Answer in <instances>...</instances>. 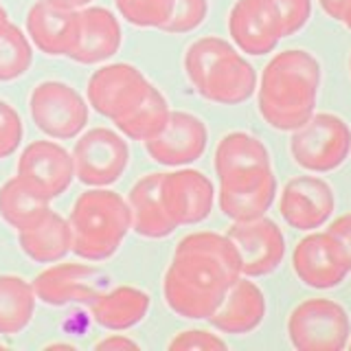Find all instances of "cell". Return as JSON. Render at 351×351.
Listing matches in <instances>:
<instances>
[{"mask_svg": "<svg viewBox=\"0 0 351 351\" xmlns=\"http://www.w3.org/2000/svg\"><path fill=\"white\" fill-rule=\"evenodd\" d=\"M241 277L239 255L226 235L191 233L180 239L162 279L167 307L189 321H206Z\"/></svg>", "mask_w": 351, "mask_h": 351, "instance_id": "6da1fadb", "label": "cell"}, {"mask_svg": "<svg viewBox=\"0 0 351 351\" xmlns=\"http://www.w3.org/2000/svg\"><path fill=\"white\" fill-rule=\"evenodd\" d=\"M217 202L233 222L263 217L277 195L270 152L248 132H230L215 147Z\"/></svg>", "mask_w": 351, "mask_h": 351, "instance_id": "7a4b0ae2", "label": "cell"}, {"mask_svg": "<svg viewBox=\"0 0 351 351\" xmlns=\"http://www.w3.org/2000/svg\"><path fill=\"white\" fill-rule=\"evenodd\" d=\"M321 62L303 49L281 51L263 69L257 88V110L279 132H294L316 112Z\"/></svg>", "mask_w": 351, "mask_h": 351, "instance_id": "3957f363", "label": "cell"}, {"mask_svg": "<svg viewBox=\"0 0 351 351\" xmlns=\"http://www.w3.org/2000/svg\"><path fill=\"white\" fill-rule=\"evenodd\" d=\"M184 75L193 90L206 101L239 106L257 90V73L226 40L200 38L184 53Z\"/></svg>", "mask_w": 351, "mask_h": 351, "instance_id": "277c9868", "label": "cell"}, {"mask_svg": "<svg viewBox=\"0 0 351 351\" xmlns=\"http://www.w3.org/2000/svg\"><path fill=\"white\" fill-rule=\"evenodd\" d=\"M73 252L88 261H104L121 248L132 228L130 204L110 189L84 191L69 217Z\"/></svg>", "mask_w": 351, "mask_h": 351, "instance_id": "5b68a950", "label": "cell"}, {"mask_svg": "<svg viewBox=\"0 0 351 351\" xmlns=\"http://www.w3.org/2000/svg\"><path fill=\"white\" fill-rule=\"evenodd\" d=\"M290 152L294 162L307 171H334L349 158L351 130L338 114L314 112L301 128L292 132Z\"/></svg>", "mask_w": 351, "mask_h": 351, "instance_id": "8992f818", "label": "cell"}, {"mask_svg": "<svg viewBox=\"0 0 351 351\" xmlns=\"http://www.w3.org/2000/svg\"><path fill=\"white\" fill-rule=\"evenodd\" d=\"M347 310L332 299H307L292 310L288 336L301 351H340L349 345Z\"/></svg>", "mask_w": 351, "mask_h": 351, "instance_id": "52a82bcc", "label": "cell"}, {"mask_svg": "<svg viewBox=\"0 0 351 351\" xmlns=\"http://www.w3.org/2000/svg\"><path fill=\"white\" fill-rule=\"evenodd\" d=\"M33 123L51 138H75L88 123V104L73 86L64 82H42L29 97Z\"/></svg>", "mask_w": 351, "mask_h": 351, "instance_id": "ba28073f", "label": "cell"}, {"mask_svg": "<svg viewBox=\"0 0 351 351\" xmlns=\"http://www.w3.org/2000/svg\"><path fill=\"white\" fill-rule=\"evenodd\" d=\"M75 178L88 186L117 182L130 165V147L123 136L108 128H93L80 136L73 149Z\"/></svg>", "mask_w": 351, "mask_h": 351, "instance_id": "9c48e42d", "label": "cell"}, {"mask_svg": "<svg viewBox=\"0 0 351 351\" xmlns=\"http://www.w3.org/2000/svg\"><path fill=\"white\" fill-rule=\"evenodd\" d=\"M294 274L307 288L332 290L338 288L351 272V257L343 244L325 233H314L303 237L292 252Z\"/></svg>", "mask_w": 351, "mask_h": 351, "instance_id": "30bf717a", "label": "cell"}, {"mask_svg": "<svg viewBox=\"0 0 351 351\" xmlns=\"http://www.w3.org/2000/svg\"><path fill=\"white\" fill-rule=\"evenodd\" d=\"M106 288V272L88 263H58V266L42 270L33 281L36 299L51 307L69 303L93 305Z\"/></svg>", "mask_w": 351, "mask_h": 351, "instance_id": "8fae6325", "label": "cell"}, {"mask_svg": "<svg viewBox=\"0 0 351 351\" xmlns=\"http://www.w3.org/2000/svg\"><path fill=\"white\" fill-rule=\"evenodd\" d=\"M152 88V82L132 64H108L88 80V104L99 114L117 121L134 108Z\"/></svg>", "mask_w": 351, "mask_h": 351, "instance_id": "7c38bea8", "label": "cell"}, {"mask_svg": "<svg viewBox=\"0 0 351 351\" xmlns=\"http://www.w3.org/2000/svg\"><path fill=\"white\" fill-rule=\"evenodd\" d=\"M226 237L239 255L244 277H266L279 268L285 255V237L281 228L266 215L248 222H235Z\"/></svg>", "mask_w": 351, "mask_h": 351, "instance_id": "4fadbf2b", "label": "cell"}, {"mask_svg": "<svg viewBox=\"0 0 351 351\" xmlns=\"http://www.w3.org/2000/svg\"><path fill=\"white\" fill-rule=\"evenodd\" d=\"M16 176L47 200H55L75 180L73 154L53 141H36L20 154Z\"/></svg>", "mask_w": 351, "mask_h": 351, "instance_id": "5bb4252c", "label": "cell"}, {"mask_svg": "<svg viewBox=\"0 0 351 351\" xmlns=\"http://www.w3.org/2000/svg\"><path fill=\"white\" fill-rule=\"evenodd\" d=\"M160 195L165 211L169 213L176 226H193L204 222L211 215L215 202L213 182L195 169L162 173Z\"/></svg>", "mask_w": 351, "mask_h": 351, "instance_id": "9a60e30c", "label": "cell"}, {"mask_svg": "<svg viewBox=\"0 0 351 351\" xmlns=\"http://www.w3.org/2000/svg\"><path fill=\"white\" fill-rule=\"evenodd\" d=\"M336 208L334 189L318 176H296L281 191L279 213L296 230L321 228Z\"/></svg>", "mask_w": 351, "mask_h": 351, "instance_id": "2e32d148", "label": "cell"}, {"mask_svg": "<svg viewBox=\"0 0 351 351\" xmlns=\"http://www.w3.org/2000/svg\"><path fill=\"white\" fill-rule=\"evenodd\" d=\"M208 132L200 117L191 112H171L167 125L145 143V149L158 165L180 167L195 162L206 152Z\"/></svg>", "mask_w": 351, "mask_h": 351, "instance_id": "e0dca14e", "label": "cell"}, {"mask_svg": "<svg viewBox=\"0 0 351 351\" xmlns=\"http://www.w3.org/2000/svg\"><path fill=\"white\" fill-rule=\"evenodd\" d=\"M27 33L49 58H71L80 40V11L53 0H38L27 14Z\"/></svg>", "mask_w": 351, "mask_h": 351, "instance_id": "ac0fdd59", "label": "cell"}, {"mask_svg": "<svg viewBox=\"0 0 351 351\" xmlns=\"http://www.w3.org/2000/svg\"><path fill=\"white\" fill-rule=\"evenodd\" d=\"M266 294L261 292L257 283H252L250 277H237L235 283L226 290L224 299L206 318L217 332L224 334H250L263 323L266 318Z\"/></svg>", "mask_w": 351, "mask_h": 351, "instance_id": "d6986e66", "label": "cell"}, {"mask_svg": "<svg viewBox=\"0 0 351 351\" xmlns=\"http://www.w3.org/2000/svg\"><path fill=\"white\" fill-rule=\"evenodd\" d=\"M228 33L246 55H266L277 49L281 40L266 0H237L228 14Z\"/></svg>", "mask_w": 351, "mask_h": 351, "instance_id": "ffe728a7", "label": "cell"}, {"mask_svg": "<svg viewBox=\"0 0 351 351\" xmlns=\"http://www.w3.org/2000/svg\"><path fill=\"white\" fill-rule=\"evenodd\" d=\"M121 25L112 11L104 7L80 9V40L71 60L80 64H101L121 49Z\"/></svg>", "mask_w": 351, "mask_h": 351, "instance_id": "44dd1931", "label": "cell"}, {"mask_svg": "<svg viewBox=\"0 0 351 351\" xmlns=\"http://www.w3.org/2000/svg\"><path fill=\"white\" fill-rule=\"evenodd\" d=\"M160 178L162 173H147L128 193V204L132 213V228L145 239H162L169 237L178 226L165 211L160 195Z\"/></svg>", "mask_w": 351, "mask_h": 351, "instance_id": "7402d4cb", "label": "cell"}, {"mask_svg": "<svg viewBox=\"0 0 351 351\" xmlns=\"http://www.w3.org/2000/svg\"><path fill=\"white\" fill-rule=\"evenodd\" d=\"M152 299L145 290L134 288V285H119L112 290H104L90 305L95 321L112 332H123V329L136 327L145 321L149 312Z\"/></svg>", "mask_w": 351, "mask_h": 351, "instance_id": "603a6c76", "label": "cell"}, {"mask_svg": "<svg viewBox=\"0 0 351 351\" xmlns=\"http://www.w3.org/2000/svg\"><path fill=\"white\" fill-rule=\"evenodd\" d=\"M18 241L29 259L38 263H55L73 250V230L69 219L49 211L38 224L20 230Z\"/></svg>", "mask_w": 351, "mask_h": 351, "instance_id": "cb8c5ba5", "label": "cell"}, {"mask_svg": "<svg viewBox=\"0 0 351 351\" xmlns=\"http://www.w3.org/2000/svg\"><path fill=\"white\" fill-rule=\"evenodd\" d=\"M49 202L51 200H47L38 191H33L18 176H14V178L0 186V217L11 228H16L18 233L38 224L51 211Z\"/></svg>", "mask_w": 351, "mask_h": 351, "instance_id": "d4e9b609", "label": "cell"}, {"mask_svg": "<svg viewBox=\"0 0 351 351\" xmlns=\"http://www.w3.org/2000/svg\"><path fill=\"white\" fill-rule=\"evenodd\" d=\"M169 114H171V110H169L167 99H165V95L152 84L147 95L143 97L134 108L128 110L123 117H119L114 121V125L119 132H123V136L132 141L147 143L167 125Z\"/></svg>", "mask_w": 351, "mask_h": 351, "instance_id": "484cf974", "label": "cell"}, {"mask_svg": "<svg viewBox=\"0 0 351 351\" xmlns=\"http://www.w3.org/2000/svg\"><path fill=\"white\" fill-rule=\"evenodd\" d=\"M36 301L33 283L16 274H0V334H20L31 323Z\"/></svg>", "mask_w": 351, "mask_h": 351, "instance_id": "4316f807", "label": "cell"}, {"mask_svg": "<svg viewBox=\"0 0 351 351\" xmlns=\"http://www.w3.org/2000/svg\"><path fill=\"white\" fill-rule=\"evenodd\" d=\"M33 49L29 38L16 25L0 27V82H14L31 69Z\"/></svg>", "mask_w": 351, "mask_h": 351, "instance_id": "83f0119b", "label": "cell"}, {"mask_svg": "<svg viewBox=\"0 0 351 351\" xmlns=\"http://www.w3.org/2000/svg\"><path fill=\"white\" fill-rule=\"evenodd\" d=\"M114 5L125 22L141 29L162 31L173 11V0H114Z\"/></svg>", "mask_w": 351, "mask_h": 351, "instance_id": "f1b7e54d", "label": "cell"}, {"mask_svg": "<svg viewBox=\"0 0 351 351\" xmlns=\"http://www.w3.org/2000/svg\"><path fill=\"white\" fill-rule=\"evenodd\" d=\"M283 38L299 33L312 16V0H266Z\"/></svg>", "mask_w": 351, "mask_h": 351, "instance_id": "f546056e", "label": "cell"}, {"mask_svg": "<svg viewBox=\"0 0 351 351\" xmlns=\"http://www.w3.org/2000/svg\"><path fill=\"white\" fill-rule=\"evenodd\" d=\"M208 14V0H173V11L167 25L162 31L167 33H189L206 20Z\"/></svg>", "mask_w": 351, "mask_h": 351, "instance_id": "4dcf8cb0", "label": "cell"}, {"mask_svg": "<svg viewBox=\"0 0 351 351\" xmlns=\"http://www.w3.org/2000/svg\"><path fill=\"white\" fill-rule=\"evenodd\" d=\"M22 119L7 101H0V158L11 156L22 143Z\"/></svg>", "mask_w": 351, "mask_h": 351, "instance_id": "1f68e13d", "label": "cell"}, {"mask_svg": "<svg viewBox=\"0 0 351 351\" xmlns=\"http://www.w3.org/2000/svg\"><path fill=\"white\" fill-rule=\"evenodd\" d=\"M169 351H224L228 345L222 338L204 329H186L169 340Z\"/></svg>", "mask_w": 351, "mask_h": 351, "instance_id": "d6a6232c", "label": "cell"}, {"mask_svg": "<svg viewBox=\"0 0 351 351\" xmlns=\"http://www.w3.org/2000/svg\"><path fill=\"white\" fill-rule=\"evenodd\" d=\"M329 235H334L340 244H343V248L347 250V255L351 257V213H345L336 217L332 224H329L327 228Z\"/></svg>", "mask_w": 351, "mask_h": 351, "instance_id": "836d02e7", "label": "cell"}, {"mask_svg": "<svg viewBox=\"0 0 351 351\" xmlns=\"http://www.w3.org/2000/svg\"><path fill=\"white\" fill-rule=\"evenodd\" d=\"M95 349L97 351H117V349L121 351V349H138V345L125 336H110V338L99 340V343L95 345Z\"/></svg>", "mask_w": 351, "mask_h": 351, "instance_id": "e575fe53", "label": "cell"}, {"mask_svg": "<svg viewBox=\"0 0 351 351\" xmlns=\"http://www.w3.org/2000/svg\"><path fill=\"white\" fill-rule=\"evenodd\" d=\"M318 5H321V9L325 11V14H327L329 18L343 20L345 11H347L349 5H351V0H318Z\"/></svg>", "mask_w": 351, "mask_h": 351, "instance_id": "d590c367", "label": "cell"}, {"mask_svg": "<svg viewBox=\"0 0 351 351\" xmlns=\"http://www.w3.org/2000/svg\"><path fill=\"white\" fill-rule=\"evenodd\" d=\"M53 3H58V5H62V7H69V9H84V7H88L93 3V0H53Z\"/></svg>", "mask_w": 351, "mask_h": 351, "instance_id": "8d00e7d4", "label": "cell"}, {"mask_svg": "<svg viewBox=\"0 0 351 351\" xmlns=\"http://www.w3.org/2000/svg\"><path fill=\"white\" fill-rule=\"evenodd\" d=\"M340 22H343V25L351 31V5H349V9L345 11V16H343V20H340Z\"/></svg>", "mask_w": 351, "mask_h": 351, "instance_id": "74e56055", "label": "cell"}, {"mask_svg": "<svg viewBox=\"0 0 351 351\" xmlns=\"http://www.w3.org/2000/svg\"><path fill=\"white\" fill-rule=\"evenodd\" d=\"M5 22H9V18H7V11H5V7L0 5V27H3Z\"/></svg>", "mask_w": 351, "mask_h": 351, "instance_id": "f35d334b", "label": "cell"}, {"mask_svg": "<svg viewBox=\"0 0 351 351\" xmlns=\"http://www.w3.org/2000/svg\"><path fill=\"white\" fill-rule=\"evenodd\" d=\"M3 349H5V345H3V343H0V351H3Z\"/></svg>", "mask_w": 351, "mask_h": 351, "instance_id": "ab89813d", "label": "cell"}, {"mask_svg": "<svg viewBox=\"0 0 351 351\" xmlns=\"http://www.w3.org/2000/svg\"><path fill=\"white\" fill-rule=\"evenodd\" d=\"M349 69H351V60H349Z\"/></svg>", "mask_w": 351, "mask_h": 351, "instance_id": "60d3db41", "label": "cell"}, {"mask_svg": "<svg viewBox=\"0 0 351 351\" xmlns=\"http://www.w3.org/2000/svg\"><path fill=\"white\" fill-rule=\"evenodd\" d=\"M349 347H351V340H349Z\"/></svg>", "mask_w": 351, "mask_h": 351, "instance_id": "b9f144b4", "label": "cell"}]
</instances>
